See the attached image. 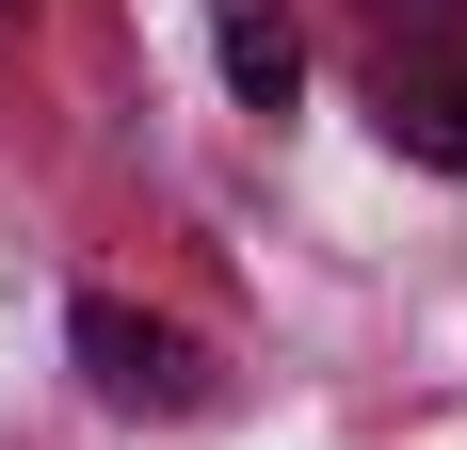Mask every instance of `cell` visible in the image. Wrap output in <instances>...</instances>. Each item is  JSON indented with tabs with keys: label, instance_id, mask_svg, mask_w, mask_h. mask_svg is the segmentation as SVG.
Masks as SVG:
<instances>
[{
	"label": "cell",
	"instance_id": "cell-1",
	"mask_svg": "<svg viewBox=\"0 0 467 450\" xmlns=\"http://www.w3.org/2000/svg\"><path fill=\"white\" fill-rule=\"evenodd\" d=\"M65 354H81L97 403H130V418H193V403H210V354H193L178 322L113 306V290H81V306H65Z\"/></svg>",
	"mask_w": 467,
	"mask_h": 450
},
{
	"label": "cell",
	"instance_id": "cell-3",
	"mask_svg": "<svg viewBox=\"0 0 467 450\" xmlns=\"http://www.w3.org/2000/svg\"><path fill=\"white\" fill-rule=\"evenodd\" d=\"M210 65H226V97H242V113H290V81H306L290 0H210Z\"/></svg>",
	"mask_w": 467,
	"mask_h": 450
},
{
	"label": "cell",
	"instance_id": "cell-4",
	"mask_svg": "<svg viewBox=\"0 0 467 450\" xmlns=\"http://www.w3.org/2000/svg\"><path fill=\"white\" fill-rule=\"evenodd\" d=\"M355 16H371L387 48H420V33H467V0H355Z\"/></svg>",
	"mask_w": 467,
	"mask_h": 450
},
{
	"label": "cell",
	"instance_id": "cell-2",
	"mask_svg": "<svg viewBox=\"0 0 467 450\" xmlns=\"http://www.w3.org/2000/svg\"><path fill=\"white\" fill-rule=\"evenodd\" d=\"M371 113L403 161H435V178H467V33H420V48H387L371 65Z\"/></svg>",
	"mask_w": 467,
	"mask_h": 450
}]
</instances>
